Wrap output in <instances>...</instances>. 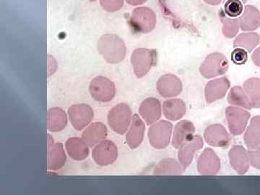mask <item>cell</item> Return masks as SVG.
<instances>
[{"mask_svg":"<svg viewBox=\"0 0 260 195\" xmlns=\"http://www.w3.org/2000/svg\"><path fill=\"white\" fill-rule=\"evenodd\" d=\"M98 51L107 62L117 64L125 56V44L117 36L107 34L99 39Z\"/></svg>","mask_w":260,"mask_h":195,"instance_id":"1","label":"cell"},{"mask_svg":"<svg viewBox=\"0 0 260 195\" xmlns=\"http://www.w3.org/2000/svg\"><path fill=\"white\" fill-rule=\"evenodd\" d=\"M131 24L138 32L152 31L156 25V15L146 7H140L133 10L131 15Z\"/></svg>","mask_w":260,"mask_h":195,"instance_id":"2","label":"cell"},{"mask_svg":"<svg viewBox=\"0 0 260 195\" xmlns=\"http://www.w3.org/2000/svg\"><path fill=\"white\" fill-rule=\"evenodd\" d=\"M131 119V111L128 106L124 104L113 108L108 115L109 126L116 133L124 134L129 126Z\"/></svg>","mask_w":260,"mask_h":195,"instance_id":"3","label":"cell"},{"mask_svg":"<svg viewBox=\"0 0 260 195\" xmlns=\"http://www.w3.org/2000/svg\"><path fill=\"white\" fill-rule=\"evenodd\" d=\"M90 93L91 96L98 102H109L115 95V86L107 78L96 77L90 83Z\"/></svg>","mask_w":260,"mask_h":195,"instance_id":"4","label":"cell"},{"mask_svg":"<svg viewBox=\"0 0 260 195\" xmlns=\"http://www.w3.org/2000/svg\"><path fill=\"white\" fill-rule=\"evenodd\" d=\"M155 51L147 49H136L132 54V64L138 78L144 76L155 63Z\"/></svg>","mask_w":260,"mask_h":195,"instance_id":"5","label":"cell"},{"mask_svg":"<svg viewBox=\"0 0 260 195\" xmlns=\"http://www.w3.org/2000/svg\"><path fill=\"white\" fill-rule=\"evenodd\" d=\"M117 148L109 140H103L93 149L92 156L97 164L107 166L115 161L117 158Z\"/></svg>","mask_w":260,"mask_h":195,"instance_id":"6","label":"cell"},{"mask_svg":"<svg viewBox=\"0 0 260 195\" xmlns=\"http://www.w3.org/2000/svg\"><path fill=\"white\" fill-rule=\"evenodd\" d=\"M225 56L220 54H212L202 64L200 71L205 78H213L226 72L229 66Z\"/></svg>","mask_w":260,"mask_h":195,"instance_id":"7","label":"cell"},{"mask_svg":"<svg viewBox=\"0 0 260 195\" xmlns=\"http://www.w3.org/2000/svg\"><path fill=\"white\" fill-rule=\"evenodd\" d=\"M68 113L72 124L78 130L83 129L93 118V109L86 104L72 106L69 108Z\"/></svg>","mask_w":260,"mask_h":195,"instance_id":"8","label":"cell"},{"mask_svg":"<svg viewBox=\"0 0 260 195\" xmlns=\"http://www.w3.org/2000/svg\"><path fill=\"white\" fill-rule=\"evenodd\" d=\"M239 20L242 30L251 31L256 30L260 26L259 10L252 5H247Z\"/></svg>","mask_w":260,"mask_h":195,"instance_id":"9","label":"cell"},{"mask_svg":"<svg viewBox=\"0 0 260 195\" xmlns=\"http://www.w3.org/2000/svg\"><path fill=\"white\" fill-rule=\"evenodd\" d=\"M107 135L106 126L101 122H95L90 124L83 132V139L89 146H95L105 139Z\"/></svg>","mask_w":260,"mask_h":195,"instance_id":"10","label":"cell"},{"mask_svg":"<svg viewBox=\"0 0 260 195\" xmlns=\"http://www.w3.org/2000/svg\"><path fill=\"white\" fill-rule=\"evenodd\" d=\"M230 129L235 135L242 134L245 129L250 114L246 111L239 109H230Z\"/></svg>","mask_w":260,"mask_h":195,"instance_id":"11","label":"cell"},{"mask_svg":"<svg viewBox=\"0 0 260 195\" xmlns=\"http://www.w3.org/2000/svg\"><path fill=\"white\" fill-rule=\"evenodd\" d=\"M88 144L78 138H70L66 143V149L70 156L74 160H82L88 157Z\"/></svg>","mask_w":260,"mask_h":195,"instance_id":"12","label":"cell"},{"mask_svg":"<svg viewBox=\"0 0 260 195\" xmlns=\"http://www.w3.org/2000/svg\"><path fill=\"white\" fill-rule=\"evenodd\" d=\"M140 114L147 121L148 124L155 122L160 116V103L155 99H148L142 104Z\"/></svg>","mask_w":260,"mask_h":195,"instance_id":"13","label":"cell"},{"mask_svg":"<svg viewBox=\"0 0 260 195\" xmlns=\"http://www.w3.org/2000/svg\"><path fill=\"white\" fill-rule=\"evenodd\" d=\"M231 158H232V164L234 169L240 174H244L247 172L249 167V155L246 153L245 149L243 147H235L231 151Z\"/></svg>","mask_w":260,"mask_h":195,"instance_id":"14","label":"cell"},{"mask_svg":"<svg viewBox=\"0 0 260 195\" xmlns=\"http://www.w3.org/2000/svg\"><path fill=\"white\" fill-rule=\"evenodd\" d=\"M144 130L145 126L143 121L140 120L138 115H135L131 129L126 135V140L129 143L130 148L134 149L139 146L141 142L143 141Z\"/></svg>","mask_w":260,"mask_h":195,"instance_id":"15","label":"cell"},{"mask_svg":"<svg viewBox=\"0 0 260 195\" xmlns=\"http://www.w3.org/2000/svg\"><path fill=\"white\" fill-rule=\"evenodd\" d=\"M245 143L249 149L257 148L260 144V116H255L251 119L250 124L246 130Z\"/></svg>","mask_w":260,"mask_h":195,"instance_id":"16","label":"cell"},{"mask_svg":"<svg viewBox=\"0 0 260 195\" xmlns=\"http://www.w3.org/2000/svg\"><path fill=\"white\" fill-rule=\"evenodd\" d=\"M66 124V114L61 109L53 108L48 112V126L50 131H60L64 129Z\"/></svg>","mask_w":260,"mask_h":195,"instance_id":"17","label":"cell"},{"mask_svg":"<svg viewBox=\"0 0 260 195\" xmlns=\"http://www.w3.org/2000/svg\"><path fill=\"white\" fill-rule=\"evenodd\" d=\"M66 156L62 145L56 143L49 147V169L51 170H57L64 165Z\"/></svg>","mask_w":260,"mask_h":195,"instance_id":"18","label":"cell"},{"mask_svg":"<svg viewBox=\"0 0 260 195\" xmlns=\"http://www.w3.org/2000/svg\"><path fill=\"white\" fill-rule=\"evenodd\" d=\"M244 90L249 97L252 107L260 108V79L251 78L246 80Z\"/></svg>","mask_w":260,"mask_h":195,"instance_id":"19","label":"cell"},{"mask_svg":"<svg viewBox=\"0 0 260 195\" xmlns=\"http://www.w3.org/2000/svg\"><path fill=\"white\" fill-rule=\"evenodd\" d=\"M260 38L256 32L240 34L234 42L235 47L242 48L248 51H252L259 44Z\"/></svg>","mask_w":260,"mask_h":195,"instance_id":"20","label":"cell"},{"mask_svg":"<svg viewBox=\"0 0 260 195\" xmlns=\"http://www.w3.org/2000/svg\"><path fill=\"white\" fill-rule=\"evenodd\" d=\"M230 98L231 102L235 105L241 106L246 109H251L252 108L250 100L247 96L244 90L240 87H236L231 91Z\"/></svg>","mask_w":260,"mask_h":195,"instance_id":"21","label":"cell"},{"mask_svg":"<svg viewBox=\"0 0 260 195\" xmlns=\"http://www.w3.org/2000/svg\"><path fill=\"white\" fill-rule=\"evenodd\" d=\"M220 18L223 22V30L225 37L229 38L235 37L239 31V27H240L239 19L229 18L225 15L224 12L221 13Z\"/></svg>","mask_w":260,"mask_h":195,"instance_id":"22","label":"cell"},{"mask_svg":"<svg viewBox=\"0 0 260 195\" xmlns=\"http://www.w3.org/2000/svg\"><path fill=\"white\" fill-rule=\"evenodd\" d=\"M244 11L243 3L241 0H227L224 5V13L229 18H239Z\"/></svg>","mask_w":260,"mask_h":195,"instance_id":"23","label":"cell"},{"mask_svg":"<svg viewBox=\"0 0 260 195\" xmlns=\"http://www.w3.org/2000/svg\"><path fill=\"white\" fill-rule=\"evenodd\" d=\"M248 59V53L245 49L237 47L232 53V60L234 64H244Z\"/></svg>","mask_w":260,"mask_h":195,"instance_id":"24","label":"cell"},{"mask_svg":"<svg viewBox=\"0 0 260 195\" xmlns=\"http://www.w3.org/2000/svg\"><path fill=\"white\" fill-rule=\"evenodd\" d=\"M123 4L124 0H101L102 8L110 13H114L120 10Z\"/></svg>","mask_w":260,"mask_h":195,"instance_id":"25","label":"cell"},{"mask_svg":"<svg viewBox=\"0 0 260 195\" xmlns=\"http://www.w3.org/2000/svg\"><path fill=\"white\" fill-rule=\"evenodd\" d=\"M249 162L256 169H260V147L252 149L248 153Z\"/></svg>","mask_w":260,"mask_h":195,"instance_id":"26","label":"cell"},{"mask_svg":"<svg viewBox=\"0 0 260 195\" xmlns=\"http://www.w3.org/2000/svg\"><path fill=\"white\" fill-rule=\"evenodd\" d=\"M251 58H252L253 62H254L256 66L260 67V47L258 48V49L253 53Z\"/></svg>","mask_w":260,"mask_h":195,"instance_id":"27","label":"cell"},{"mask_svg":"<svg viewBox=\"0 0 260 195\" xmlns=\"http://www.w3.org/2000/svg\"><path fill=\"white\" fill-rule=\"evenodd\" d=\"M128 4L134 5V6H138V5H141L146 3L148 0H126Z\"/></svg>","mask_w":260,"mask_h":195,"instance_id":"28","label":"cell"},{"mask_svg":"<svg viewBox=\"0 0 260 195\" xmlns=\"http://www.w3.org/2000/svg\"><path fill=\"white\" fill-rule=\"evenodd\" d=\"M205 3L211 5H218L221 3L222 0H204Z\"/></svg>","mask_w":260,"mask_h":195,"instance_id":"29","label":"cell"},{"mask_svg":"<svg viewBox=\"0 0 260 195\" xmlns=\"http://www.w3.org/2000/svg\"><path fill=\"white\" fill-rule=\"evenodd\" d=\"M241 1H242L243 3H245L247 0H241Z\"/></svg>","mask_w":260,"mask_h":195,"instance_id":"30","label":"cell"},{"mask_svg":"<svg viewBox=\"0 0 260 195\" xmlns=\"http://www.w3.org/2000/svg\"><path fill=\"white\" fill-rule=\"evenodd\" d=\"M90 1H96V0H90Z\"/></svg>","mask_w":260,"mask_h":195,"instance_id":"31","label":"cell"}]
</instances>
